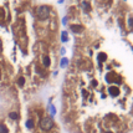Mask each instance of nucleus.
<instances>
[{"instance_id": "2", "label": "nucleus", "mask_w": 133, "mask_h": 133, "mask_svg": "<svg viewBox=\"0 0 133 133\" xmlns=\"http://www.w3.org/2000/svg\"><path fill=\"white\" fill-rule=\"evenodd\" d=\"M36 15H37L39 19H47L48 15H50V8H48L47 5L40 6L36 10Z\"/></svg>"}, {"instance_id": "1", "label": "nucleus", "mask_w": 133, "mask_h": 133, "mask_svg": "<svg viewBox=\"0 0 133 133\" xmlns=\"http://www.w3.org/2000/svg\"><path fill=\"white\" fill-rule=\"evenodd\" d=\"M78 59L65 87L66 112L81 133L133 128V44Z\"/></svg>"}, {"instance_id": "3", "label": "nucleus", "mask_w": 133, "mask_h": 133, "mask_svg": "<svg viewBox=\"0 0 133 133\" xmlns=\"http://www.w3.org/2000/svg\"><path fill=\"white\" fill-rule=\"evenodd\" d=\"M71 30H72L73 32H81L82 28H81V26H77V25H72V26H71Z\"/></svg>"}]
</instances>
